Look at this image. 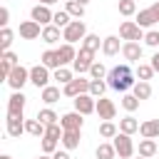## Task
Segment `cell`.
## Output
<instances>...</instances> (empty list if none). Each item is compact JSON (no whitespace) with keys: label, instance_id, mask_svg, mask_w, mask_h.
Masks as SVG:
<instances>
[{"label":"cell","instance_id":"cell-1","mask_svg":"<svg viewBox=\"0 0 159 159\" xmlns=\"http://www.w3.org/2000/svg\"><path fill=\"white\" fill-rule=\"evenodd\" d=\"M107 84H109V89H114V92H127V89H132V87L137 84V75H134L132 67L124 62V65H117V67H112V70L107 72Z\"/></svg>","mask_w":159,"mask_h":159},{"label":"cell","instance_id":"cell-2","mask_svg":"<svg viewBox=\"0 0 159 159\" xmlns=\"http://www.w3.org/2000/svg\"><path fill=\"white\" fill-rule=\"evenodd\" d=\"M89 32H87V25H84V20H72L65 30H62V40L65 42H70V45H75V42H82L84 37H87Z\"/></svg>","mask_w":159,"mask_h":159},{"label":"cell","instance_id":"cell-3","mask_svg":"<svg viewBox=\"0 0 159 159\" xmlns=\"http://www.w3.org/2000/svg\"><path fill=\"white\" fill-rule=\"evenodd\" d=\"M119 37H122L124 42H139V40H144V30H142L134 20H124V22L119 25Z\"/></svg>","mask_w":159,"mask_h":159},{"label":"cell","instance_id":"cell-4","mask_svg":"<svg viewBox=\"0 0 159 159\" xmlns=\"http://www.w3.org/2000/svg\"><path fill=\"white\" fill-rule=\"evenodd\" d=\"M89 82H92L89 77H75L70 84L62 87V94L65 97H72V99L80 97V94H89Z\"/></svg>","mask_w":159,"mask_h":159},{"label":"cell","instance_id":"cell-5","mask_svg":"<svg viewBox=\"0 0 159 159\" xmlns=\"http://www.w3.org/2000/svg\"><path fill=\"white\" fill-rule=\"evenodd\" d=\"M112 144H114L119 159H132V157H134V142H132L129 134H122V132H119V134L112 139Z\"/></svg>","mask_w":159,"mask_h":159},{"label":"cell","instance_id":"cell-6","mask_svg":"<svg viewBox=\"0 0 159 159\" xmlns=\"http://www.w3.org/2000/svg\"><path fill=\"white\" fill-rule=\"evenodd\" d=\"M94 62H97V60H94V52L80 47V50H77V60L72 62V70H75L77 75H84V72H89V67H92Z\"/></svg>","mask_w":159,"mask_h":159},{"label":"cell","instance_id":"cell-7","mask_svg":"<svg viewBox=\"0 0 159 159\" xmlns=\"http://www.w3.org/2000/svg\"><path fill=\"white\" fill-rule=\"evenodd\" d=\"M30 82V70L27 67H22V65H17L12 72H10V77H7V84L12 87V92H22V87Z\"/></svg>","mask_w":159,"mask_h":159},{"label":"cell","instance_id":"cell-8","mask_svg":"<svg viewBox=\"0 0 159 159\" xmlns=\"http://www.w3.org/2000/svg\"><path fill=\"white\" fill-rule=\"evenodd\" d=\"M50 80H52V75H50V70L40 62V65H35V67H30V82L37 87V89H45V87H50Z\"/></svg>","mask_w":159,"mask_h":159},{"label":"cell","instance_id":"cell-9","mask_svg":"<svg viewBox=\"0 0 159 159\" xmlns=\"http://www.w3.org/2000/svg\"><path fill=\"white\" fill-rule=\"evenodd\" d=\"M60 124H62V129L65 132H82V124H84V114H80V112H65L62 117H60Z\"/></svg>","mask_w":159,"mask_h":159},{"label":"cell","instance_id":"cell-10","mask_svg":"<svg viewBox=\"0 0 159 159\" xmlns=\"http://www.w3.org/2000/svg\"><path fill=\"white\" fill-rule=\"evenodd\" d=\"M30 20H35V22H40L42 27H47V25H52V20H55V12L50 10V5H35L32 10H30Z\"/></svg>","mask_w":159,"mask_h":159},{"label":"cell","instance_id":"cell-11","mask_svg":"<svg viewBox=\"0 0 159 159\" xmlns=\"http://www.w3.org/2000/svg\"><path fill=\"white\" fill-rule=\"evenodd\" d=\"M17 32H20L22 40H37V37H42V25L35 22V20H22Z\"/></svg>","mask_w":159,"mask_h":159},{"label":"cell","instance_id":"cell-12","mask_svg":"<svg viewBox=\"0 0 159 159\" xmlns=\"http://www.w3.org/2000/svg\"><path fill=\"white\" fill-rule=\"evenodd\" d=\"M25 104H27V97H25L22 92H12V94L7 97V114H10V117H22Z\"/></svg>","mask_w":159,"mask_h":159},{"label":"cell","instance_id":"cell-13","mask_svg":"<svg viewBox=\"0 0 159 159\" xmlns=\"http://www.w3.org/2000/svg\"><path fill=\"white\" fill-rule=\"evenodd\" d=\"M72 102H75V112H80V114H84V117L97 112V99H94L92 94H80V97H75Z\"/></svg>","mask_w":159,"mask_h":159},{"label":"cell","instance_id":"cell-14","mask_svg":"<svg viewBox=\"0 0 159 159\" xmlns=\"http://www.w3.org/2000/svg\"><path fill=\"white\" fill-rule=\"evenodd\" d=\"M94 114H99L102 122H112V119L117 117V104H114L112 99H107V97H99V99H97V112H94Z\"/></svg>","mask_w":159,"mask_h":159},{"label":"cell","instance_id":"cell-15","mask_svg":"<svg viewBox=\"0 0 159 159\" xmlns=\"http://www.w3.org/2000/svg\"><path fill=\"white\" fill-rule=\"evenodd\" d=\"M142 52H144L142 42H124V45H122V57L127 60V65H132V62H137V65H139Z\"/></svg>","mask_w":159,"mask_h":159},{"label":"cell","instance_id":"cell-16","mask_svg":"<svg viewBox=\"0 0 159 159\" xmlns=\"http://www.w3.org/2000/svg\"><path fill=\"white\" fill-rule=\"evenodd\" d=\"M122 37H117V35H107L104 40H102V55L104 57H114V55H119L122 52V45L124 42H119Z\"/></svg>","mask_w":159,"mask_h":159},{"label":"cell","instance_id":"cell-17","mask_svg":"<svg viewBox=\"0 0 159 159\" xmlns=\"http://www.w3.org/2000/svg\"><path fill=\"white\" fill-rule=\"evenodd\" d=\"M5 132H7V137L20 139V134L25 132V119H22V117H10V114H7V119H5Z\"/></svg>","mask_w":159,"mask_h":159},{"label":"cell","instance_id":"cell-18","mask_svg":"<svg viewBox=\"0 0 159 159\" xmlns=\"http://www.w3.org/2000/svg\"><path fill=\"white\" fill-rule=\"evenodd\" d=\"M57 55H60L62 67H67V65H72V62L77 60V50H75V45H70V42H62V45L57 47Z\"/></svg>","mask_w":159,"mask_h":159},{"label":"cell","instance_id":"cell-19","mask_svg":"<svg viewBox=\"0 0 159 159\" xmlns=\"http://www.w3.org/2000/svg\"><path fill=\"white\" fill-rule=\"evenodd\" d=\"M40 62H42V65H45L47 70H52V72L62 67V62H60V55H57V50H52V47L42 52V57H40Z\"/></svg>","mask_w":159,"mask_h":159},{"label":"cell","instance_id":"cell-20","mask_svg":"<svg viewBox=\"0 0 159 159\" xmlns=\"http://www.w3.org/2000/svg\"><path fill=\"white\" fill-rule=\"evenodd\" d=\"M139 134L144 139H157L159 137V119H147L139 124Z\"/></svg>","mask_w":159,"mask_h":159},{"label":"cell","instance_id":"cell-21","mask_svg":"<svg viewBox=\"0 0 159 159\" xmlns=\"http://www.w3.org/2000/svg\"><path fill=\"white\" fill-rule=\"evenodd\" d=\"M42 42H47V45H57L60 40H62V30L57 27V25H47V27H42V37H40Z\"/></svg>","mask_w":159,"mask_h":159},{"label":"cell","instance_id":"cell-22","mask_svg":"<svg viewBox=\"0 0 159 159\" xmlns=\"http://www.w3.org/2000/svg\"><path fill=\"white\" fill-rule=\"evenodd\" d=\"M134 17H137L134 22H137V25H139L142 30H144V27H152L154 22H159V20H157V15L152 12V7H147V10H139V12L134 15Z\"/></svg>","mask_w":159,"mask_h":159},{"label":"cell","instance_id":"cell-23","mask_svg":"<svg viewBox=\"0 0 159 159\" xmlns=\"http://www.w3.org/2000/svg\"><path fill=\"white\" fill-rule=\"evenodd\" d=\"M65 12H67L72 20H82V17H84V5L77 2V0H65Z\"/></svg>","mask_w":159,"mask_h":159},{"label":"cell","instance_id":"cell-24","mask_svg":"<svg viewBox=\"0 0 159 159\" xmlns=\"http://www.w3.org/2000/svg\"><path fill=\"white\" fill-rule=\"evenodd\" d=\"M60 97H62V89H60V87H52V84H50V87H45V89L40 92V99H42L47 107H50V104H55V102H60Z\"/></svg>","mask_w":159,"mask_h":159},{"label":"cell","instance_id":"cell-25","mask_svg":"<svg viewBox=\"0 0 159 159\" xmlns=\"http://www.w3.org/2000/svg\"><path fill=\"white\" fill-rule=\"evenodd\" d=\"M119 132L132 137V134H137V132H139V122H137L132 114H127V117H122V119H119Z\"/></svg>","mask_w":159,"mask_h":159},{"label":"cell","instance_id":"cell-26","mask_svg":"<svg viewBox=\"0 0 159 159\" xmlns=\"http://www.w3.org/2000/svg\"><path fill=\"white\" fill-rule=\"evenodd\" d=\"M45 129H47V127H45L37 117H35V119H25V132H27L30 137H40V139H42V137H45Z\"/></svg>","mask_w":159,"mask_h":159},{"label":"cell","instance_id":"cell-27","mask_svg":"<svg viewBox=\"0 0 159 159\" xmlns=\"http://www.w3.org/2000/svg\"><path fill=\"white\" fill-rule=\"evenodd\" d=\"M37 119H40L45 127H50V124H57V122H60V114H57L52 107H42V109L37 112Z\"/></svg>","mask_w":159,"mask_h":159},{"label":"cell","instance_id":"cell-28","mask_svg":"<svg viewBox=\"0 0 159 159\" xmlns=\"http://www.w3.org/2000/svg\"><path fill=\"white\" fill-rule=\"evenodd\" d=\"M80 139H82V132H65L60 144H62L67 152H72V149H77V147H80Z\"/></svg>","mask_w":159,"mask_h":159},{"label":"cell","instance_id":"cell-29","mask_svg":"<svg viewBox=\"0 0 159 159\" xmlns=\"http://www.w3.org/2000/svg\"><path fill=\"white\" fill-rule=\"evenodd\" d=\"M94 157L97 159H114L117 157V149L112 142H99V147L94 149Z\"/></svg>","mask_w":159,"mask_h":159},{"label":"cell","instance_id":"cell-30","mask_svg":"<svg viewBox=\"0 0 159 159\" xmlns=\"http://www.w3.org/2000/svg\"><path fill=\"white\" fill-rule=\"evenodd\" d=\"M52 80H57V84H70L72 80H75V70H70V67H60V70H55L52 72Z\"/></svg>","mask_w":159,"mask_h":159},{"label":"cell","instance_id":"cell-31","mask_svg":"<svg viewBox=\"0 0 159 159\" xmlns=\"http://www.w3.org/2000/svg\"><path fill=\"white\" fill-rule=\"evenodd\" d=\"M132 94H134L137 99H149V97H152V84H149V82L137 80V84L132 87Z\"/></svg>","mask_w":159,"mask_h":159},{"label":"cell","instance_id":"cell-32","mask_svg":"<svg viewBox=\"0 0 159 159\" xmlns=\"http://www.w3.org/2000/svg\"><path fill=\"white\" fill-rule=\"evenodd\" d=\"M137 152H139V157L149 159V157H154V154H157V142H154V139H142V142H139V147H137Z\"/></svg>","mask_w":159,"mask_h":159},{"label":"cell","instance_id":"cell-33","mask_svg":"<svg viewBox=\"0 0 159 159\" xmlns=\"http://www.w3.org/2000/svg\"><path fill=\"white\" fill-rule=\"evenodd\" d=\"M80 47H84V50H89V52H99L102 50V40H99V35H87L84 40H82V45Z\"/></svg>","mask_w":159,"mask_h":159},{"label":"cell","instance_id":"cell-34","mask_svg":"<svg viewBox=\"0 0 159 159\" xmlns=\"http://www.w3.org/2000/svg\"><path fill=\"white\" fill-rule=\"evenodd\" d=\"M134 75H137V80H142V82H149L157 72H154V67L152 65H144V62H139L137 65V70H134Z\"/></svg>","mask_w":159,"mask_h":159},{"label":"cell","instance_id":"cell-35","mask_svg":"<svg viewBox=\"0 0 159 159\" xmlns=\"http://www.w3.org/2000/svg\"><path fill=\"white\" fill-rule=\"evenodd\" d=\"M117 134H119V127L114 122H102L99 124V137L102 139H114Z\"/></svg>","mask_w":159,"mask_h":159},{"label":"cell","instance_id":"cell-36","mask_svg":"<svg viewBox=\"0 0 159 159\" xmlns=\"http://www.w3.org/2000/svg\"><path fill=\"white\" fill-rule=\"evenodd\" d=\"M117 10H119V15L132 17V15H137V0H119L117 2Z\"/></svg>","mask_w":159,"mask_h":159},{"label":"cell","instance_id":"cell-37","mask_svg":"<svg viewBox=\"0 0 159 159\" xmlns=\"http://www.w3.org/2000/svg\"><path fill=\"white\" fill-rule=\"evenodd\" d=\"M107 87H109V84H107L104 80H92V82H89V94H92L94 99H99V97H104Z\"/></svg>","mask_w":159,"mask_h":159},{"label":"cell","instance_id":"cell-38","mask_svg":"<svg viewBox=\"0 0 159 159\" xmlns=\"http://www.w3.org/2000/svg\"><path fill=\"white\" fill-rule=\"evenodd\" d=\"M12 37H15V32H12L10 27H2V30H0V50H2V52H7V50H10Z\"/></svg>","mask_w":159,"mask_h":159},{"label":"cell","instance_id":"cell-39","mask_svg":"<svg viewBox=\"0 0 159 159\" xmlns=\"http://www.w3.org/2000/svg\"><path fill=\"white\" fill-rule=\"evenodd\" d=\"M107 72H109V70H107L102 62H94L87 75H89V80H107Z\"/></svg>","mask_w":159,"mask_h":159},{"label":"cell","instance_id":"cell-40","mask_svg":"<svg viewBox=\"0 0 159 159\" xmlns=\"http://www.w3.org/2000/svg\"><path fill=\"white\" fill-rule=\"evenodd\" d=\"M139 102H142V99H137V97H134V94H127V92H124V94H122V107H124V109H127V112H129V114H132V112H137V109H139Z\"/></svg>","mask_w":159,"mask_h":159},{"label":"cell","instance_id":"cell-41","mask_svg":"<svg viewBox=\"0 0 159 159\" xmlns=\"http://www.w3.org/2000/svg\"><path fill=\"white\" fill-rule=\"evenodd\" d=\"M57 144H60V142H57V139H50V137H42V139H40V149H42V154H50V157L57 152Z\"/></svg>","mask_w":159,"mask_h":159},{"label":"cell","instance_id":"cell-42","mask_svg":"<svg viewBox=\"0 0 159 159\" xmlns=\"http://www.w3.org/2000/svg\"><path fill=\"white\" fill-rule=\"evenodd\" d=\"M62 134H65V129H62V124H60V122H57V124H50V127L45 129V137L57 139V142H62Z\"/></svg>","mask_w":159,"mask_h":159},{"label":"cell","instance_id":"cell-43","mask_svg":"<svg viewBox=\"0 0 159 159\" xmlns=\"http://www.w3.org/2000/svg\"><path fill=\"white\" fill-rule=\"evenodd\" d=\"M70 22H72V17H70V15L65 12V10H60V12H55V20H52V25H57L60 30H65V27H67Z\"/></svg>","mask_w":159,"mask_h":159},{"label":"cell","instance_id":"cell-44","mask_svg":"<svg viewBox=\"0 0 159 159\" xmlns=\"http://www.w3.org/2000/svg\"><path fill=\"white\" fill-rule=\"evenodd\" d=\"M144 45L157 50V47H159V30H147V32H144Z\"/></svg>","mask_w":159,"mask_h":159},{"label":"cell","instance_id":"cell-45","mask_svg":"<svg viewBox=\"0 0 159 159\" xmlns=\"http://www.w3.org/2000/svg\"><path fill=\"white\" fill-rule=\"evenodd\" d=\"M12 70H15V67H12L7 60H2V57H0V75H2V80H5V82H7V77H10V72H12Z\"/></svg>","mask_w":159,"mask_h":159},{"label":"cell","instance_id":"cell-46","mask_svg":"<svg viewBox=\"0 0 159 159\" xmlns=\"http://www.w3.org/2000/svg\"><path fill=\"white\" fill-rule=\"evenodd\" d=\"M2 60H7V62H10V65H12V67H17V65H20V62H17V60H20V57H17V55H15V52H10V50H7V52H2Z\"/></svg>","mask_w":159,"mask_h":159},{"label":"cell","instance_id":"cell-47","mask_svg":"<svg viewBox=\"0 0 159 159\" xmlns=\"http://www.w3.org/2000/svg\"><path fill=\"white\" fill-rule=\"evenodd\" d=\"M7 22H10V10H7V7H2V10H0V25H2V27H7Z\"/></svg>","mask_w":159,"mask_h":159},{"label":"cell","instance_id":"cell-48","mask_svg":"<svg viewBox=\"0 0 159 159\" xmlns=\"http://www.w3.org/2000/svg\"><path fill=\"white\" fill-rule=\"evenodd\" d=\"M52 159H72V157H70V154H67V149H62V152H60V149H57V152H55V154H52Z\"/></svg>","mask_w":159,"mask_h":159},{"label":"cell","instance_id":"cell-49","mask_svg":"<svg viewBox=\"0 0 159 159\" xmlns=\"http://www.w3.org/2000/svg\"><path fill=\"white\" fill-rule=\"evenodd\" d=\"M149 65L154 67V72H159V50H157V52L152 55V62H149Z\"/></svg>","mask_w":159,"mask_h":159},{"label":"cell","instance_id":"cell-50","mask_svg":"<svg viewBox=\"0 0 159 159\" xmlns=\"http://www.w3.org/2000/svg\"><path fill=\"white\" fill-rule=\"evenodd\" d=\"M152 12H154V15H157V20H159V0H157V2H152Z\"/></svg>","mask_w":159,"mask_h":159},{"label":"cell","instance_id":"cell-51","mask_svg":"<svg viewBox=\"0 0 159 159\" xmlns=\"http://www.w3.org/2000/svg\"><path fill=\"white\" fill-rule=\"evenodd\" d=\"M55 2H60V0H40V5H55Z\"/></svg>","mask_w":159,"mask_h":159},{"label":"cell","instance_id":"cell-52","mask_svg":"<svg viewBox=\"0 0 159 159\" xmlns=\"http://www.w3.org/2000/svg\"><path fill=\"white\" fill-rule=\"evenodd\" d=\"M35 159H52L50 154H40V157H35Z\"/></svg>","mask_w":159,"mask_h":159},{"label":"cell","instance_id":"cell-53","mask_svg":"<svg viewBox=\"0 0 159 159\" xmlns=\"http://www.w3.org/2000/svg\"><path fill=\"white\" fill-rule=\"evenodd\" d=\"M0 159H12V157H10V154H2V157H0Z\"/></svg>","mask_w":159,"mask_h":159},{"label":"cell","instance_id":"cell-54","mask_svg":"<svg viewBox=\"0 0 159 159\" xmlns=\"http://www.w3.org/2000/svg\"><path fill=\"white\" fill-rule=\"evenodd\" d=\"M77 2H82V5H87V2H89V0H77Z\"/></svg>","mask_w":159,"mask_h":159},{"label":"cell","instance_id":"cell-55","mask_svg":"<svg viewBox=\"0 0 159 159\" xmlns=\"http://www.w3.org/2000/svg\"><path fill=\"white\" fill-rule=\"evenodd\" d=\"M137 159H144V157H137Z\"/></svg>","mask_w":159,"mask_h":159}]
</instances>
